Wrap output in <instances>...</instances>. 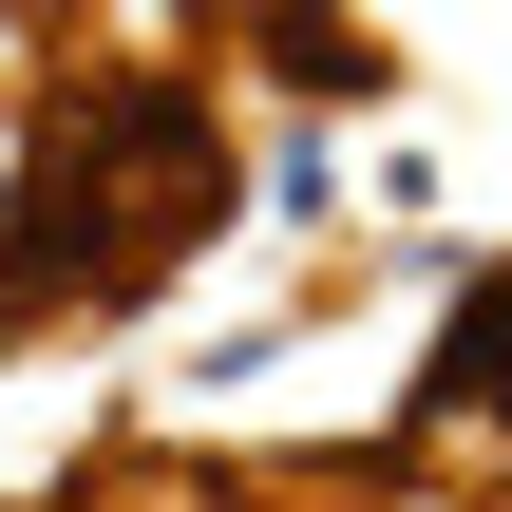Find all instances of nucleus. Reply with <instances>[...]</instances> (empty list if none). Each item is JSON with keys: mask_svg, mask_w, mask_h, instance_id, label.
I'll return each instance as SVG.
<instances>
[{"mask_svg": "<svg viewBox=\"0 0 512 512\" xmlns=\"http://www.w3.org/2000/svg\"><path fill=\"white\" fill-rule=\"evenodd\" d=\"M228 228V114L190 76H76L19 133V209H0V342L38 304H133Z\"/></svg>", "mask_w": 512, "mask_h": 512, "instance_id": "f257e3e1", "label": "nucleus"}, {"mask_svg": "<svg viewBox=\"0 0 512 512\" xmlns=\"http://www.w3.org/2000/svg\"><path fill=\"white\" fill-rule=\"evenodd\" d=\"M418 399H456L475 437H512V266L456 304V342H437V380H418Z\"/></svg>", "mask_w": 512, "mask_h": 512, "instance_id": "f03ea898", "label": "nucleus"}]
</instances>
